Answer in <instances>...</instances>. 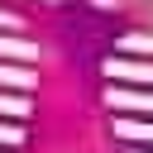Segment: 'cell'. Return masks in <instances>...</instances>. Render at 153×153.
<instances>
[{
  "label": "cell",
  "instance_id": "6da1fadb",
  "mask_svg": "<svg viewBox=\"0 0 153 153\" xmlns=\"http://www.w3.org/2000/svg\"><path fill=\"white\" fill-rule=\"evenodd\" d=\"M62 38H67V48H72L81 62H91V57L110 43V24H105L100 14H91V10H76V14L62 24Z\"/></svg>",
  "mask_w": 153,
  "mask_h": 153
}]
</instances>
